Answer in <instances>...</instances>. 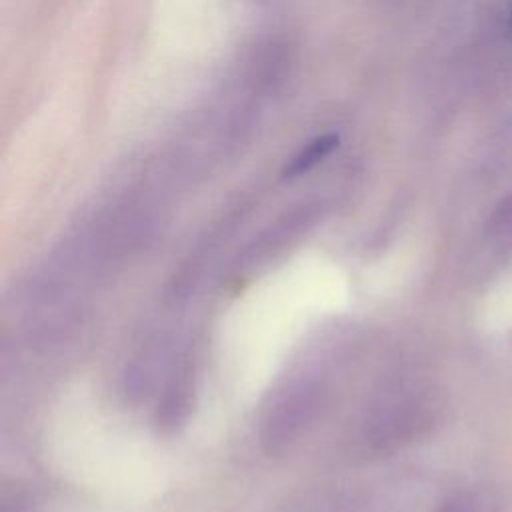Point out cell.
<instances>
[{
  "instance_id": "1",
  "label": "cell",
  "mask_w": 512,
  "mask_h": 512,
  "mask_svg": "<svg viewBox=\"0 0 512 512\" xmlns=\"http://www.w3.org/2000/svg\"><path fill=\"white\" fill-rule=\"evenodd\" d=\"M338 146V136L334 134H324L314 138L312 142H308L286 166L284 176L286 178H294L300 176L304 172H308L310 168H314L318 162H322L334 148Z\"/></svg>"
}]
</instances>
